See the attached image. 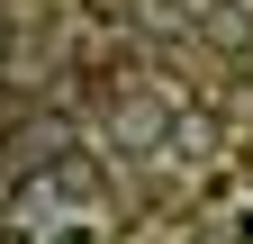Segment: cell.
Instances as JSON below:
<instances>
[{"label":"cell","mask_w":253,"mask_h":244,"mask_svg":"<svg viewBox=\"0 0 253 244\" xmlns=\"http://www.w3.org/2000/svg\"><path fill=\"white\" fill-rule=\"evenodd\" d=\"M9 45H18V27H9V18H0V64H9Z\"/></svg>","instance_id":"cell-3"},{"label":"cell","mask_w":253,"mask_h":244,"mask_svg":"<svg viewBox=\"0 0 253 244\" xmlns=\"http://www.w3.org/2000/svg\"><path fill=\"white\" fill-rule=\"evenodd\" d=\"M172 127H181V118H172L163 100H118V109H109V136L126 145V154H163Z\"/></svg>","instance_id":"cell-2"},{"label":"cell","mask_w":253,"mask_h":244,"mask_svg":"<svg viewBox=\"0 0 253 244\" xmlns=\"http://www.w3.org/2000/svg\"><path fill=\"white\" fill-rule=\"evenodd\" d=\"M45 199H63V208H90V217H100V208H109V172H100V154L63 145V154L45 163Z\"/></svg>","instance_id":"cell-1"}]
</instances>
